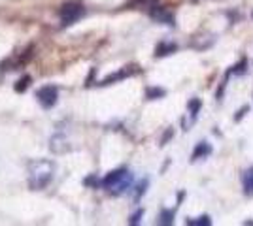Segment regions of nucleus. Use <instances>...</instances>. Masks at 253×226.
Wrapping results in <instances>:
<instances>
[{
    "instance_id": "obj_1",
    "label": "nucleus",
    "mask_w": 253,
    "mask_h": 226,
    "mask_svg": "<svg viewBox=\"0 0 253 226\" xmlns=\"http://www.w3.org/2000/svg\"><path fill=\"white\" fill-rule=\"evenodd\" d=\"M55 164L45 159H38L29 164V187L32 191H42L53 181Z\"/></svg>"
},
{
    "instance_id": "obj_2",
    "label": "nucleus",
    "mask_w": 253,
    "mask_h": 226,
    "mask_svg": "<svg viewBox=\"0 0 253 226\" xmlns=\"http://www.w3.org/2000/svg\"><path fill=\"white\" fill-rule=\"evenodd\" d=\"M130 185H132V173L128 170H116V172L108 173L102 179V187L112 194L125 193L130 189Z\"/></svg>"
},
{
    "instance_id": "obj_3",
    "label": "nucleus",
    "mask_w": 253,
    "mask_h": 226,
    "mask_svg": "<svg viewBox=\"0 0 253 226\" xmlns=\"http://www.w3.org/2000/svg\"><path fill=\"white\" fill-rule=\"evenodd\" d=\"M84 13H85V8L80 0H68L66 4H63V8H61V23H63L64 27L66 25H74Z\"/></svg>"
},
{
    "instance_id": "obj_4",
    "label": "nucleus",
    "mask_w": 253,
    "mask_h": 226,
    "mask_svg": "<svg viewBox=\"0 0 253 226\" xmlns=\"http://www.w3.org/2000/svg\"><path fill=\"white\" fill-rule=\"evenodd\" d=\"M36 98H38V102L42 104V108L49 109V108H53V106L57 104L59 91H57V87L45 85V87H42V89H38V93H36Z\"/></svg>"
},
{
    "instance_id": "obj_5",
    "label": "nucleus",
    "mask_w": 253,
    "mask_h": 226,
    "mask_svg": "<svg viewBox=\"0 0 253 226\" xmlns=\"http://www.w3.org/2000/svg\"><path fill=\"white\" fill-rule=\"evenodd\" d=\"M242 185H244V193L248 196H253V168H248L242 175Z\"/></svg>"
},
{
    "instance_id": "obj_6",
    "label": "nucleus",
    "mask_w": 253,
    "mask_h": 226,
    "mask_svg": "<svg viewBox=\"0 0 253 226\" xmlns=\"http://www.w3.org/2000/svg\"><path fill=\"white\" fill-rule=\"evenodd\" d=\"M211 153V145H208L206 141H201L199 145H197V149L193 151V161H197V159H201V157H206V155H210Z\"/></svg>"
},
{
    "instance_id": "obj_7",
    "label": "nucleus",
    "mask_w": 253,
    "mask_h": 226,
    "mask_svg": "<svg viewBox=\"0 0 253 226\" xmlns=\"http://www.w3.org/2000/svg\"><path fill=\"white\" fill-rule=\"evenodd\" d=\"M172 51H176V45H174V43H170V45H159L157 47L159 57H161V55H169V53H172Z\"/></svg>"
},
{
    "instance_id": "obj_8",
    "label": "nucleus",
    "mask_w": 253,
    "mask_h": 226,
    "mask_svg": "<svg viewBox=\"0 0 253 226\" xmlns=\"http://www.w3.org/2000/svg\"><path fill=\"white\" fill-rule=\"evenodd\" d=\"M172 219H174V211H163V213H161V219H159V223H161V225H170Z\"/></svg>"
},
{
    "instance_id": "obj_9",
    "label": "nucleus",
    "mask_w": 253,
    "mask_h": 226,
    "mask_svg": "<svg viewBox=\"0 0 253 226\" xmlns=\"http://www.w3.org/2000/svg\"><path fill=\"white\" fill-rule=\"evenodd\" d=\"M199 109H201V100H197V98H193L189 102V111L193 113V117H197V113H199Z\"/></svg>"
},
{
    "instance_id": "obj_10",
    "label": "nucleus",
    "mask_w": 253,
    "mask_h": 226,
    "mask_svg": "<svg viewBox=\"0 0 253 226\" xmlns=\"http://www.w3.org/2000/svg\"><path fill=\"white\" fill-rule=\"evenodd\" d=\"M246 66H248V61L242 59V61H240V65L232 66L231 74H244V72H246Z\"/></svg>"
},
{
    "instance_id": "obj_11",
    "label": "nucleus",
    "mask_w": 253,
    "mask_h": 226,
    "mask_svg": "<svg viewBox=\"0 0 253 226\" xmlns=\"http://www.w3.org/2000/svg\"><path fill=\"white\" fill-rule=\"evenodd\" d=\"M211 221H210V217H201L199 221H187V225H193V226H204V225H210Z\"/></svg>"
},
{
    "instance_id": "obj_12",
    "label": "nucleus",
    "mask_w": 253,
    "mask_h": 226,
    "mask_svg": "<svg viewBox=\"0 0 253 226\" xmlns=\"http://www.w3.org/2000/svg\"><path fill=\"white\" fill-rule=\"evenodd\" d=\"M148 95H149V98H153V97H163V95H165V91H163V89H153V91H149Z\"/></svg>"
},
{
    "instance_id": "obj_13",
    "label": "nucleus",
    "mask_w": 253,
    "mask_h": 226,
    "mask_svg": "<svg viewBox=\"0 0 253 226\" xmlns=\"http://www.w3.org/2000/svg\"><path fill=\"white\" fill-rule=\"evenodd\" d=\"M142 215H144V211H138L136 215L132 217V221H130V223H132V225H136L138 221H140V217H142Z\"/></svg>"
},
{
    "instance_id": "obj_14",
    "label": "nucleus",
    "mask_w": 253,
    "mask_h": 226,
    "mask_svg": "<svg viewBox=\"0 0 253 226\" xmlns=\"http://www.w3.org/2000/svg\"><path fill=\"white\" fill-rule=\"evenodd\" d=\"M252 17H253V13H252Z\"/></svg>"
}]
</instances>
